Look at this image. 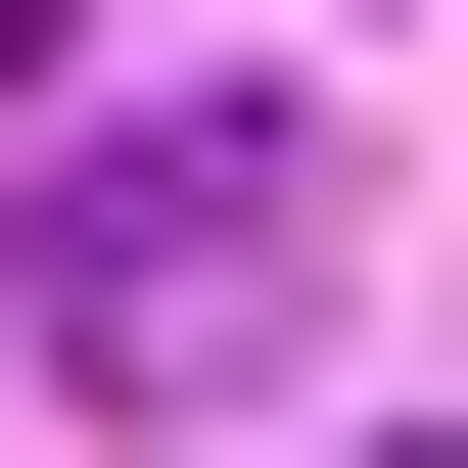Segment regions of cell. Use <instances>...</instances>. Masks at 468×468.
Returning a JSON list of instances; mask_svg holds the SVG:
<instances>
[{"label": "cell", "mask_w": 468, "mask_h": 468, "mask_svg": "<svg viewBox=\"0 0 468 468\" xmlns=\"http://www.w3.org/2000/svg\"><path fill=\"white\" fill-rule=\"evenodd\" d=\"M328 328V141H94L48 187V375H282Z\"/></svg>", "instance_id": "obj_1"}]
</instances>
